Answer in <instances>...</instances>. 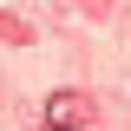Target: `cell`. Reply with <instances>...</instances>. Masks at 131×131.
Masks as SVG:
<instances>
[{
    "mask_svg": "<svg viewBox=\"0 0 131 131\" xmlns=\"http://www.w3.org/2000/svg\"><path fill=\"white\" fill-rule=\"evenodd\" d=\"M92 125V98L85 92H52L46 98V131H79Z\"/></svg>",
    "mask_w": 131,
    "mask_h": 131,
    "instance_id": "6da1fadb",
    "label": "cell"
}]
</instances>
